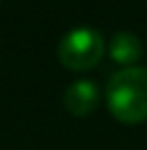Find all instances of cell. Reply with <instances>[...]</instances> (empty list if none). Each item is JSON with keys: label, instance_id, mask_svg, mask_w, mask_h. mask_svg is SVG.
<instances>
[{"label": "cell", "instance_id": "cell-1", "mask_svg": "<svg viewBox=\"0 0 147 150\" xmlns=\"http://www.w3.org/2000/svg\"><path fill=\"white\" fill-rule=\"evenodd\" d=\"M108 111L123 124L147 120V68H123L115 72L106 87Z\"/></svg>", "mask_w": 147, "mask_h": 150}, {"label": "cell", "instance_id": "cell-2", "mask_svg": "<svg viewBox=\"0 0 147 150\" xmlns=\"http://www.w3.org/2000/svg\"><path fill=\"white\" fill-rule=\"evenodd\" d=\"M104 52H106L104 37L95 28H89V26H78L65 33V37L61 39L56 48L59 61L67 70H74V72H84L95 68L102 61Z\"/></svg>", "mask_w": 147, "mask_h": 150}, {"label": "cell", "instance_id": "cell-3", "mask_svg": "<svg viewBox=\"0 0 147 150\" xmlns=\"http://www.w3.org/2000/svg\"><path fill=\"white\" fill-rule=\"evenodd\" d=\"M65 109L76 117H87L100 105V89L91 81H74L63 96Z\"/></svg>", "mask_w": 147, "mask_h": 150}, {"label": "cell", "instance_id": "cell-4", "mask_svg": "<svg viewBox=\"0 0 147 150\" xmlns=\"http://www.w3.org/2000/svg\"><path fill=\"white\" fill-rule=\"evenodd\" d=\"M108 54L115 63L123 68H134V63L143 57V41L128 30L115 33L113 39L108 41Z\"/></svg>", "mask_w": 147, "mask_h": 150}, {"label": "cell", "instance_id": "cell-5", "mask_svg": "<svg viewBox=\"0 0 147 150\" xmlns=\"http://www.w3.org/2000/svg\"><path fill=\"white\" fill-rule=\"evenodd\" d=\"M0 2H2V0H0Z\"/></svg>", "mask_w": 147, "mask_h": 150}]
</instances>
